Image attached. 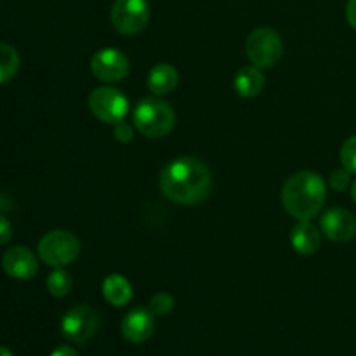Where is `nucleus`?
Wrapping results in <instances>:
<instances>
[{
  "label": "nucleus",
  "mask_w": 356,
  "mask_h": 356,
  "mask_svg": "<svg viewBox=\"0 0 356 356\" xmlns=\"http://www.w3.org/2000/svg\"><path fill=\"white\" fill-rule=\"evenodd\" d=\"M212 176L209 167L193 156L172 160L160 174V190L169 200L181 205L204 202L211 193Z\"/></svg>",
  "instance_id": "f257e3e1"
},
{
  "label": "nucleus",
  "mask_w": 356,
  "mask_h": 356,
  "mask_svg": "<svg viewBox=\"0 0 356 356\" xmlns=\"http://www.w3.org/2000/svg\"><path fill=\"white\" fill-rule=\"evenodd\" d=\"M327 188L322 176L315 172H298L289 177L282 190V204L292 218L309 221L323 207Z\"/></svg>",
  "instance_id": "f03ea898"
},
{
  "label": "nucleus",
  "mask_w": 356,
  "mask_h": 356,
  "mask_svg": "<svg viewBox=\"0 0 356 356\" xmlns=\"http://www.w3.org/2000/svg\"><path fill=\"white\" fill-rule=\"evenodd\" d=\"M176 124V113L167 101L145 97L134 108V125L146 138H165Z\"/></svg>",
  "instance_id": "7ed1b4c3"
},
{
  "label": "nucleus",
  "mask_w": 356,
  "mask_h": 356,
  "mask_svg": "<svg viewBox=\"0 0 356 356\" xmlns=\"http://www.w3.org/2000/svg\"><path fill=\"white\" fill-rule=\"evenodd\" d=\"M38 256L47 266L63 268L75 263L80 256V242L66 229H54L45 233L38 242Z\"/></svg>",
  "instance_id": "20e7f679"
},
{
  "label": "nucleus",
  "mask_w": 356,
  "mask_h": 356,
  "mask_svg": "<svg viewBox=\"0 0 356 356\" xmlns=\"http://www.w3.org/2000/svg\"><path fill=\"white\" fill-rule=\"evenodd\" d=\"M249 59L257 68H271L284 56V44L280 35L271 28H256L245 44Z\"/></svg>",
  "instance_id": "39448f33"
},
{
  "label": "nucleus",
  "mask_w": 356,
  "mask_h": 356,
  "mask_svg": "<svg viewBox=\"0 0 356 356\" xmlns=\"http://www.w3.org/2000/svg\"><path fill=\"white\" fill-rule=\"evenodd\" d=\"M90 113L104 124H118L129 111V101L113 87H97L89 96Z\"/></svg>",
  "instance_id": "423d86ee"
},
{
  "label": "nucleus",
  "mask_w": 356,
  "mask_h": 356,
  "mask_svg": "<svg viewBox=\"0 0 356 356\" xmlns=\"http://www.w3.org/2000/svg\"><path fill=\"white\" fill-rule=\"evenodd\" d=\"M110 16L118 33L136 35L148 24L149 6L146 0H115Z\"/></svg>",
  "instance_id": "0eeeda50"
},
{
  "label": "nucleus",
  "mask_w": 356,
  "mask_h": 356,
  "mask_svg": "<svg viewBox=\"0 0 356 356\" xmlns=\"http://www.w3.org/2000/svg\"><path fill=\"white\" fill-rule=\"evenodd\" d=\"M99 325V316L90 306H75L70 309L61 322V332L72 343L86 346L90 337L96 334Z\"/></svg>",
  "instance_id": "6e6552de"
},
{
  "label": "nucleus",
  "mask_w": 356,
  "mask_h": 356,
  "mask_svg": "<svg viewBox=\"0 0 356 356\" xmlns=\"http://www.w3.org/2000/svg\"><path fill=\"white\" fill-rule=\"evenodd\" d=\"M90 72L101 82H118L129 73V59L118 49H101L90 59Z\"/></svg>",
  "instance_id": "1a4fd4ad"
},
{
  "label": "nucleus",
  "mask_w": 356,
  "mask_h": 356,
  "mask_svg": "<svg viewBox=\"0 0 356 356\" xmlns=\"http://www.w3.org/2000/svg\"><path fill=\"white\" fill-rule=\"evenodd\" d=\"M320 229L332 242H350L356 236V216L346 209H330L322 216Z\"/></svg>",
  "instance_id": "9d476101"
},
{
  "label": "nucleus",
  "mask_w": 356,
  "mask_h": 356,
  "mask_svg": "<svg viewBox=\"0 0 356 356\" xmlns=\"http://www.w3.org/2000/svg\"><path fill=\"white\" fill-rule=\"evenodd\" d=\"M2 268L14 280H30L37 275L38 261L30 249L16 245L3 252Z\"/></svg>",
  "instance_id": "9b49d317"
},
{
  "label": "nucleus",
  "mask_w": 356,
  "mask_h": 356,
  "mask_svg": "<svg viewBox=\"0 0 356 356\" xmlns=\"http://www.w3.org/2000/svg\"><path fill=\"white\" fill-rule=\"evenodd\" d=\"M149 309L136 308L125 315L122 320V334L129 343H145L152 337L153 330H155V318Z\"/></svg>",
  "instance_id": "f8f14e48"
},
{
  "label": "nucleus",
  "mask_w": 356,
  "mask_h": 356,
  "mask_svg": "<svg viewBox=\"0 0 356 356\" xmlns=\"http://www.w3.org/2000/svg\"><path fill=\"white\" fill-rule=\"evenodd\" d=\"M320 242H322L320 229L309 221H299V225L292 228L291 243L299 254L308 256V254L316 252L320 249Z\"/></svg>",
  "instance_id": "ddd939ff"
},
{
  "label": "nucleus",
  "mask_w": 356,
  "mask_h": 356,
  "mask_svg": "<svg viewBox=\"0 0 356 356\" xmlns=\"http://www.w3.org/2000/svg\"><path fill=\"white\" fill-rule=\"evenodd\" d=\"M177 82H179V73L169 63H159L153 66L148 75V89L156 96L172 92Z\"/></svg>",
  "instance_id": "4468645a"
},
{
  "label": "nucleus",
  "mask_w": 356,
  "mask_h": 356,
  "mask_svg": "<svg viewBox=\"0 0 356 356\" xmlns=\"http://www.w3.org/2000/svg\"><path fill=\"white\" fill-rule=\"evenodd\" d=\"M233 86L242 97H256L264 87V75L257 66H245L236 73Z\"/></svg>",
  "instance_id": "2eb2a0df"
},
{
  "label": "nucleus",
  "mask_w": 356,
  "mask_h": 356,
  "mask_svg": "<svg viewBox=\"0 0 356 356\" xmlns=\"http://www.w3.org/2000/svg\"><path fill=\"white\" fill-rule=\"evenodd\" d=\"M103 296L113 306H125L132 299V287L122 275H110L103 284Z\"/></svg>",
  "instance_id": "dca6fc26"
},
{
  "label": "nucleus",
  "mask_w": 356,
  "mask_h": 356,
  "mask_svg": "<svg viewBox=\"0 0 356 356\" xmlns=\"http://www.w3.org/2000/svg\"><path fill=\"white\" fill-rule=\"evenodd\" d=\"M19 54L9 44H0V86L9 82L19 70Z\"/></svg>",
  "instance_id": "f3484780"
},
{
  "label": "nucleus",
  "mask_w": 356,
  "mask_h": 356,
  "mask_svg": "<svg viewBox=\"0 0 356 356\" xmlns=\"http://www.w3.org/2000/svg\"><path fill=\"white\" fill-rule=\"evenodd\" d=\"M73 287V280L66 271H63L61 268H58L56 271H52L47 278V291L49 294L54 296V298H65L66 294H70Z\"/></svg>",
  "instance_id": "a211bd4d"
},
{
  "label": "nucleus",
  "mask_w": 356,
  "mask_h": 356,
  "mask_svg": "<svg viewBox=\"0 0 356 356\" xmlns=\"http://www.w3.org/2000/svg\"><path fill=\"white\" fill-rule=\"evenodd\" d=\"M174 305H176V301H174L172 296L165 294V292H160V294L153 296L152 301H149V312L155 316H162L172 312Z\"/></svg>",
  "instance_id": "6ab92c4d"
},
{
  "label": "nucleus",
  "mask_w": 356,
  "mask_h": 356,
  "mask_svg": "<svg viewBox=\"0 0 356 356\" xmlns=\"http://www.w3.org/2000/svg\"><path fill=\"white\" fill-rule=\"evenodd\" d=\"M341 163L350 174H356V136H351L341 148Z\"/></svg>",
  "instance_id": "aec40b11"
},
{
  "label": "nucleus",
  "mask_w": 356,
  "mask_h": 356,
  "mask_svg": "<svg viewBox=\"0 0 356 356\" xmlns=\"http://www.w3.org/2000/svg\"><path fill=\"white\" fill-rule=\"evenodd\" d=\"M348 184H350V172H348L346 169L334 170V172L330 174V186H332L336 191L346 190Z\"/></svg>",
  "instance_id": "412c9836"
},
{
  "label": "nucleus",
  "mask_w": 356,
  "mask_h": 356,
  "mask_svg": "<svg viewBox=\"0 0 356 356\" xmlns=\"http://www.w3.org/2000/svg\"><path fill=\"white\" fill-rule=\"evenodd\" d=\"M115 138L122 143H129L134 138V131H132V127L127 122L122 120L118 122V124H115Z\"/></svg>",
  "instance_id": "4be33fe9"
},
{
  "label": "nucleus",
  "mask_w": 356,
  "mask_h": 356,
  "mask_svg": "<svg viewBox=\"0 0 356 356\" xmlns=\"http://www.w3.org/2000/svg\"><path fill=\"white\" fill-rule=\"evenodd\" d=\"M13 238V226H10L9 219L0 216V247L6 245Z\"/></svg>",
  "instance_id": "5701e85b"
},
{
  "label": "nucleus",
  "mask_w": 356,
  "mask_h": 356,
  "mask_svg": "<svg viewBox=\"0 0 356 356\" xmlns=\"http://www.w3.org/2000/svg\"><path fill=\"white\" fill-rule=\"evenodd\" d=\"M346 17L348 23L356 30V0H350L346 6Z\"/></svg>",
  "instance_id": "b1692460"
},
{
  "label": "nucleus",
  "mask_w": 356,
  "mask_h": 356,
  "mask_svg": "<svg viewBox=\"0 0 356 356\" xmlns=\"http://www.w3.org/2000/svg\"><path fill=\"white\" fill-rule=\"evenodd\" d=\"M51 356H80V355L76 353V351L73 350V348H70V346H59L58 350L52 351Z\"/></svg>",
  "instance_id": "393cba45"
},
{
  "label": "nucleus",
  "mask_w": 356,
  "mask_h": 356,
  "mask_svg": "<svg viewBox=\"0 0 356 356\" xmlns=\"http://www.w3.org/2000/svg\"><path fill=\"white\" fill-rule=\"evenodd\" d=\"M0 356H14V355L10 353V350H9V348H6V346H0Z\"/></svg>",
  "instance_id": "a878e982"
},
{
  "label": "nucleus",
  "mask_w": 356,
  "mask_h": 356,
  "mask_svg": "<svg viewBox=\"0 0 356 356\" xmlns=\"http://www.w3.org/2000/svg\"><path fill=\"white\" fill-rule=\"evenodd\" d=\"M351 198H353V202L356 204V181L353 183V186H351Z\"/></svg>",
  "instance_id": "bb28decb"
}]
</instances>
